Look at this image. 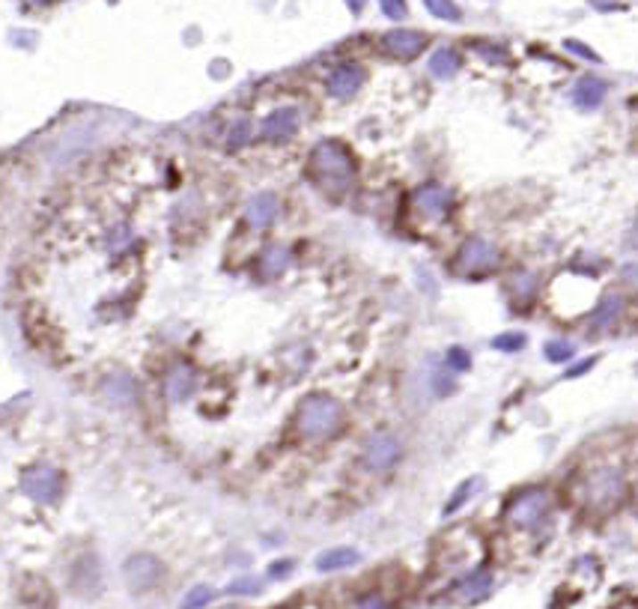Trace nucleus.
<instances>
[{"label": "nucleus", "instance_id": "obj_1", "mask_svg": "<svg viewBox=\"0 0 638 609\" xmlns=\"http://www.w3.org/2000/svg\"><path fill=\"white\" fill-rule=\"evenodd\" d=\"M311 177L317 179V186L328 195H346L349 186L355 179V159L344 144L328 138L319 141L311 153Z\"/></svg>", "mask_w": 638, "mask_h": 609}, {"label": "nucleus", "instance_id": "obj_2", "mask_svg": "<svg viewBox=\"0 0 638 609\" xmlns=\"http://www.w3.org/2000/svg\"><path fill=\"white\" fill-rule=\"evenodd\" d=\"M295 428H299L304 437L322 439L331 437L340 428V406L337 400H331L326 395H313L308 400H302L299 413H295Z\"/></svg>", "mask_w": 638, "mask_h": 609}, {"label": "nucleus", "instance_id": "obj_3", "mask_svg": "<svg viewBox=\"0 0 638 609\" xmlns=\"http://www.w3.org/2000/svg\"><path fill=\"white\" fill-rule=\"evenodd\" d=\"M457 204V195L451 188L439 186V182H427V186L412 191V206L418 215H424L427 221H444Z\"/></svg>", "mask_w": 638, "mask_h": 609}, {"label": "nucleus", "instance_id": "obj_4", "mask_svg": "<svg viewBox=\"0 0 638 609\" xmlns=\"http://www.w3.org/2000/svg\"><path fill=\"white\" fill-rule=\"evenodd\" d=\"M582 496L593 508H611L624 496V478L615 469H602V472H591L582 481Z\"/></svg>", "mask_w": 638, "mask_h": 609}, {"label": "nucleus", "instance_id": "obj_5", "mask_svg": "<svg viewBox=\"0 0 638 609\" xmlns=\"http://www.w3.org/2000/svg\"><path fill=\"white\" fill-rule=\"evenodd\" d=\"M498 266V248L493 246L489 239H480V237H471L462 242L460 254H457V269L466 275H484L489 269Z\"/></svg>", "mask_w": 638, "mask_h": 609}, {"label": "nucleus", "instance_id": "obj_6", "mask_svg": "<svg viewBox=\"0 0 638 609\" xmlns=\"http://www.w3.org/2000/svg\"><path fill=\"white\" fill-rule=\"evenodd\" d=\"M21 487H24V493L37 502H57L60 493H63V475L51 466H33L24 472Z\"/></svg>", "mask_w": 638, "mask_h": 609}, {"label": "nucleus", "instance_id": "obj_7", "mask_svg": "<svg viewBox=\"0 0 638 609\" xmlns=\"http://www.w3.org/2000/svg\"><path fill=\"white\" fill-rule=\"evenodd\" d=\"M549 511V496L543 490L519 493L517 499L507 505V520L513 526H537Z\"/></svg>", "mask_w": 638, "mask_h": 609}, {"label": "nucleus", "instance_id": "obj_8", "mask_svg": "<svg viewBox=\"0 0 638 609\" xmlns=\"http://www.w3.org/2000/svg\"><path fill=\"white\" fill-rule=\"evenodd\" d=\"M126 582L132 591H150L162 580V562L146 553H137L126 562Z\"/></svg>", "mask_w": 638, "mask_h": 609}, {"label": "nucleus", "instance_id": "obj_9", "mask_svg": "<svg viewBox=\"0 0 638 609\" xmlns=\"http://www.w3.org/2000/svg\"><path fill=\"white\" fill-rule=\"evenodd\" d=\"M400 442L394 437H385V433H379V437H373L367 442L364 448V466L370 469V472H388L391 466L400 460Z\"/></svg>", "mask_w": 638, "mask_h": 609}, {"label": "nucleus", "instance_id": "obj_10", "mask_svg": "<svg viewBox=\"0 0 638 609\" xmlns=\"http://www.w3.org/2000/svg\"><path fill=\"white\" fill-rule=\"evenodd\" d=\"M278 213H281V200H278L272 191H260V195L251 197L248 206H244V221H248L251 228L263 230V228H272Z\"/></svg>", "mask_w": 638, "mask_h": 609}, {"label": "nucleus", "instance_id": "obj_11", "mask_svg": "<svg viewBox=\"0 0 638 609\" xmlns=\"http://www.w3.org/2000/svg\"><path fill=\"white\" fill-rule=\"evenodd\" d=\"M302 120H299V111L295 108H281L275 111V114H269L263 120V138L269 141H286V138H293L299 132Z\"/></svg>", "mask_w": 638, "mask_h": 609}, {"label": "nucleus", "instance_id": "obj_12", "mask_svg": "<svg viewBox=\"0 0 638 609\" xmlns=\"http://www.w3.org/2000/svg\"><path fill=\"white\" fill-rule=\"evenodd\" d=\"M489 588H493V573L471 571L468 577H462L457 582V597L462 600V604H475V600L489 595Z\"/></svg>", "mask_w": 638, "mask_h": 609}, {"label": "nucleus", "instance_id": "obj_13", "mask_svg": "<svg viewBox=\"0 0 638 609\" xmlns=\"http://www.w3.org/2000/svg\"><path fill=\"white\" fill-rule=\"evenodd\" d=\"M361 562V553L352 550V546H337V550H328L322 553L317 559V568L322 573H331V571H344V568H352V564Z\"/></svg>", "mask_w": 638, "mask_h": 609}, {"label": "nucleus", "instance_id": "obj_14", "mask_svg": "<svg viewBox=\"0 0 638 609\" xmlns=\"http://www.w3.org/2000/svg\"><path fill=\"white\" fill-rule=\"evenodd\" d=\"M358 87H361V72H358L355 66H344V69H337L335 75L328 78V90L340 96V99H349Z\"/></svg>", "mask_w": 638, "mask_h": 609}, {"label": "nucleus", "instance_id": "obj_15", "mask_svg": "<svg viewBox=\"0 0 638 609\" xmlns=\"http://www.w3.org/2000/svg\"><path fill=\"white\" fill-rule=\"evenodd\" d=\"M602 96H606V84L597 81V78H582L579 84H576V105L579 108H597L602 102Z\"/></svg>", "mask_w": 638, "mask_h": 609}, {"label": "nucleus", "instance_id": "obj_16", "mask_svg": "<svg viewBox=\"0 0 638 609\" xmlns=\"http://www.w3.org/2000/svg\"><path fill=\"white\" fill-rule=\"evenodd\" d=\"M104 397L117 406H128L135 400V382L128 377H111L104 380Z\"/></svg>", "mask_w": 638, "mask_h": 609}, {"label": "nucleus", "instance_id": "obj_17", "mask_svg": "<svg viewBox=\"0 0 638 609\" xmlns=\"http://www.w3.org/2000/svg\"><path fill=\"white\" fill-rule=\"evenodd\" d=\"M191 391H195V373H191V368H177L168 377V395H170V400H186Z\"/></svg>", "mask_w": 638, "mask_h": 609}, {"label": "nucleus", "instance_id": "obj_18", "mask_svg": "<svg viewBox=\"0 0 638 609\" xmlns=\"http://www.w3.org/2000/svg\"><path fill=\"white\" fill-rule=\"evenodd\" d=\"M421 46L424 42L418 33H391L388 37V48L400 57H415L418 51H421Z\"/></svg>", "mask_w": 638, "mask_h": 609}, {"label": "nucleus", "instance_id": "obj_19", "mask_svg": "<svg viewBox=\"0 0 638 609\" xmlns=\"http://www.w3.org/2000/svg\"><path fill=\"white\" fill-rule=\"evenodd\" d=\"M290 266V251H286L284 246H272V248H266V254H263V272L269 278H278V275H284V269Z\"/></svg>", "mask_w": 638, "mask_h": 609}, {"label": "nucleus", "instance_id": "obj_20", "mask_svg": "<svg viewBox=\"0 0 638 609\" xmlns=\"http://www.w3.org/2000/svg\"><path fill=\"white\" fill-rule=\"evenodd\" d=\"M620 311H624V299L620 296H606L597 308V314H593V329H606L609 323H615Z\"/></svg>", "mask_w": 638, "mask_h": 609}, {"label": "nucleus", "instance_id": "obj_21", "mask_svg": "<svg viewBox=\"0 0 638 609\" xmlns=\"http://www.w3.org/2000/svg\"><path fill=\"white\" fill-rule=\"evenodd\" d=\"M457 57L451 54V51H439L433 60H430V69H433V75L435 78H451L453 72H457Z\"/></svg>", "mask_w": 638, "mask_h": 609}, {"label": "nucleus", "instance_id": "obj_22", "mask_svg": "<svg viewBox=\"0 0 638 609\" xmlns=\"http://www.w3.org/2000/svg\"><path fill=\"white\" fill-rule=\"evenodd\" d=\"M212 597H215V591L212 588H206V586H197V588H191L186 600L179 604V609H203L212 604Z\"/></svg>", "mask_w": 638, "mask_h": 609}, {"label": "nucleus", "instance_id": "obj_23", "mask_svg": "<svg viewBox=\"0 0 638 609\" xmlns=\"http://www.w3.org/2000/svg\"><path fill=\"white\" fill-rule=\"evenodd\" d=\"M477 487H484V481H480V478H468V481L466 484H462L460 487V490L457 493H453V499H451V505H448V508H444V514H453V511H457L460 508V505H466L468 499H471V490H477Z\"/></svg>", "mask_w": 638, "mask_h": 609}, {"label": "nucleus", "instance_id": "obj_24", "mask_svg": "<svg viewBox=\"0 0 638 609\" xmlns=\"http://www.w3.org/2000/svg\"><path fill=\"white\" fill-rule=\"evenodd\" d=\"M576 355V346L570 341H549L546 344V359L549 362H570Z\"/></svg>", "mask_w": 638, "mask_h": 609}, {"label": "nucleus", "instance_id": "obj_25", "mask_svg": "<svg viewBox=\"0 0 638 609\" xmlns=\"http://www.w3.org/2000/svg\"><path fill=\"white\" fill-rule=\"evenodd\" d=\"M495 350H504V353H519L522 346H526V335L519 332H507V335H498L493 341Z\"/></svg>", "mask_w": 638, "mask_h": 609}, {"label": "nucleus", "instance_id": "obj_26", "mask_svg": "<svg viewBox=\"0 0 638 609\" xmlns=\"http://www.w3.org/2000/svg\"><path fill=\"white\" fill-rule=\"evenodd\" d=\"M260 591V580L253 577H242V580H233L227 586V595H257Z\"/></svg>", "mask_w": 638, "mask_h": 609}, {"label": "nucleus", "instance_id": "obj_27", "mask_svg": "<svg viewBox=\"0 0 638 609\" xmlns=\"http://www.w3.org/2000/svg\"><path fill=\"white\" fill-rule=\"evenodd\" d=\"M448 364L457 373H466L468 368H471V359H468V353L462 350V346H453V350L448 353Z\"/></svg>", "mask_w": 638, "mask_h": 609}, {"label": "nucleus", "instance_id": "obj_28", "mask_svg": "<svg viewBox=\"0 0 638 609\" xmlns=\"http://www.w3.org/2000/svg\"><path fill=\"white\" fill-rule=\"evenodd\" d=\"M433 382H435V388H439V395H451V388H453V377H448V373H435Z\"/></svg>", "mask_w": 638, "mask_h": 609}, {"label": "nucleus", "instance_id": "obj_29", "mask_svg": "<svg viewBox=\"0 0 638 609\" xmlns=\"http://www.w3.org/2000/svg\"><path fill=\"white\" fill-rule=\"evenodd\" d=\"M293 571V562L290 559H284V562H275L272 564V571H269V577L272 580H281V577H286V573Z\"/></svg>", "mask_w": 638, "mask_h": 609}, {"label": "nucleus", "instance_id": "obj_30", "mask_svg": "<svg viewBox=\"0 0 638 609\" xmlns=\"http://www.w3.org/2000/svg\"><path fill=\"white\" fill-rule=\"evenodd\" d=\"M358 609H391V606L379 595H370V597H364L361 604H358Z\"/></svg>", "mask_w": 638, "mask_h": 609}, {"label": "nucleus", "instance_id": "obj_31", "mask_svg": "<svg viewBox=\"0 0 638 609\" xmlns=\"http://www.w3.org/2000/svg\"><path fill=\"white\" fill-rule=\"evenodd\" d=\"M430 6H433L435 13H442V15H457V13L451 10V4H448V0H430Z\"/></svg>", "mask_w": 638, "mask_h": 609}, {"label": "nucleus", "instance_id": "obj_32", "mask_svg": "<svg viewBox=\"0 0 638 609\" xmlns=\"http://www.w3.org/2000/svg\"><path fill=\"white\" fill-rule=\"evenodd\" d=\"M588 368H593V359H588V362H582V364H579V368H573L570 373H567V377H579V373H584V371H588Z\"/></svg>", "mask_w": 638, "mask_h": 609}]
</instances>
